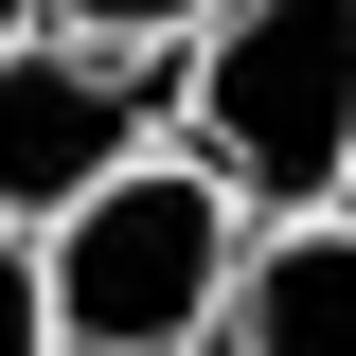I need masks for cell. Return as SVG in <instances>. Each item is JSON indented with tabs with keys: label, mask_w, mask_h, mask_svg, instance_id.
I'll return each mask as SVG.
<instances>
[{
	"label": "cell",
	"mask_w": 356,
	"mask_h": 356,
	"mask_svg": "<svg viewBox=\"0 0 356 356\" xmlns=\"http://www.w3.org/2000/svg\"><path fill=\"white\" fill-rule=\"evenodd\" d=\"M250 196L214 161H107L72 214L36 232V285H54V339L72 356H178L196 321H232V267H250Z\"/></svg>",
	"instance_id": "1"
},
{
	"label": "cell",
	"mask_w": 356,
	"mask_h": 356,
	"mask_svg": "<svg viewBox=\"0 0 356 356\" xmlns=\"http://www.w3.org/2000/svg\"><path fill=\"white\" fill-rule=\"evenodd\" d=\"M232 339L250 356H356V232H285V250L232 267Z\"/></svg>",
	"instance_id": "4"
},
{
	"label": "cell",
	"mask_w": 356,
	"mask_h": 356,
	"mask_svg": "<svg viewBox=\"0 0 356 356\" xmlns=\"http://www.w3.org/2000/svg\"><path fill=\"white\" fill-rule=\"evenodd\" d=\"M178 107H196V161L267 214L356 196V0H214Z\"/></svg>",
	"instance_id": "2"
},
{
	"label": "cell",
	"mask_w": 356,
	"mask_h": 356,
	"mask_svg": "<svg viewBox=\"0 0 356 356\" xmlns=\"http://www.w3.org/2000/svg\"><path fill=\"white\" fill-rule=\"evenodd\" d=\"M178 89L161 36H89V18H36L0 54V232H54L107 161H143V107Z\"/></svg>",
	"instance_id": "3"
},
{
	"label": "cell",
	"mask_w": 356,
	"mask_h": 356,
	"mask_svg": "<svg viewBox=\"0 0 356 356\" xmlns=\"http://www.w3.org/2000/svg\"><path fill=\"white\" fill-rule=\"evenodd\" d=\"M0 356H72L54 339V285H36V232H0Z\"/></svg>",
	"instance_id": "5"
},
{
	"label": "cell",
	"mask_w": 356,
	"mask_h": 356,
	"mask_svg": "<svg viewBox=\"0 0 356 356\" xmlns=\"http://www.w3.org/2000/svg\"><path fill=\"white\" fill-rule=\"evenodd\" d=\"M54 18H89V36H161V54H178L196 18H214V0H54Z\"/></svg>",
	"instance_id": "6"
},
{
	"label": "cell",
	"mask_w": 356,
	"mask_h": 356,
	"mask_svg": "<svg viewBox=\"0 0 356 356\" xmlns=\"http://www.w3.org/2000/svg\"><path fill=\"white\" fill-rule=\"evenodd\" d=\"M36 18H54V0H0V54H18V36H36Z\"/></svg>",
	"instance_id": "7"
}]
</instances>
